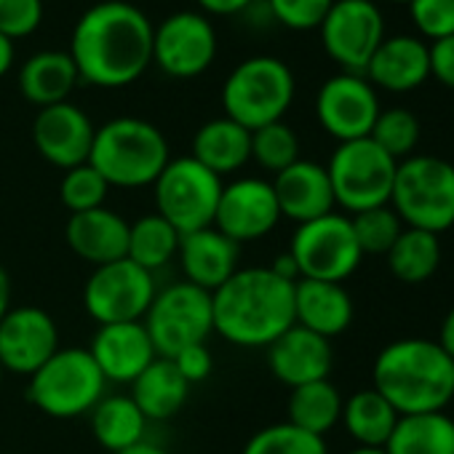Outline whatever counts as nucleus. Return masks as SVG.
Segmentation results:
<instances>
[{"mask_svg": "<svg viewBox=\"0 0 454 454\" xmlns=\"http://www.w3.org/2000/svg\"><path fill=\"white\" fill-rule=\"evenodd\" d=\"M153 33L147 14L123 0L86 9L70 41L81 81L99 89H123L139 81L153 65Z\"/></svg>", "mask_w": 454, "mask_h": 454, "instance_id": "nucleus-1", "label": "nucleus"}, {"mask_svg": "<svg viewBox=\"0 0 454 454\" xmlns=\"http://www.w3.org/2000/svg\"><path fill=\"white\" fill-rule=\"evenodd\" d=\"M214 332L239 348H268L294 326V284L270 268H239L211 294Z\"/></svg>", "mask_w": 454, "mask_h": 454, "instance_id": "nucleus-2", "label": "nucleus"}, {"mask_svg": "<svg viewBox=\"0 0 454 454\" xmlns=\"http://www.w3.org/2000/svg\"><path fill=\"white\" fill-rule=\"evenodd\" d=\"M372 382L398 414L443 411L454 398V358L433 340H395L377 353Z\"/></svg>", "mask_w": 454, "mask_h": 454, "instance_id": "nucleus-3", "label": "nucleus"}, {"mask_svg": "<svg viewBox=\"0 0 454 454\" xmlns=\"http://www.w3.org/2000/svg\"><path fill=\"white\" fill-rule=\"evenodd\" d=\"M168 142L158 126L142 118H113L97 129L89 163L105 176L110 187H147L166 163Z\"/></svg>", "mask_w": 454, "mask_h": 454, "instance_id": "nucleus-4", "label": "nucleus"}, {"mask_svg": "<svg viewBox=\"0 0 454 454\" xmlns=\"http://www.w3.org/2000/svg\"><path fill=\"white\" fill-rule=\"evenodd\" d=\"M390 206L406 227L446 233L454 227V163L435 155H411L398 163Z\"/></svg>", "mask_w": 454, "mask_h": 454, "instance_id": "nucleus-5", "label": "nucleus"}, {"mask_svg": "<svg viewBox=\"0 0 454 454\" xmlns=\"http://www.w3.org/2000/svg\"><path fill=\"white\" fill-rule=\"evenodd\" d=\"M294 102V73L276 57L244 59L222 86L224 118L257 131L268 123L284 121Z\"/></svg>", "mask_w": 454, "mask_h": 454, "instance_id": "nucleus-6", "label": "nucleus"}, {"mask_svg": "<svg viewBox=\"0 0 454 454\" xmlns=\"http://www.w3.org/2000/svg\"><path fill=\"white\" fill-rule=\"evenodd\" d=\"M107 380L86 348H59L27 385V401L49 417L75 419L91 414L105 398Z\"/></svg>", "mask_w": 454, "mask_h": 454, "instance_id": "nucleus-7", "label": "nucleus"}, {"mask_svg": "<svg viewBox=\"0 0 454 454\" xmlns=\"http://www.w3.org/2000/svg\"><path fill=\"white\" fill-rule=\"evenodd\" d=\"M398 160H393L369 137L340 142L329 158L326 174L334 190V203L350 214L387 206Z\"/></svg>", "mask_w": 454, "mask_h": 454, "instance_id": "nucleus-8", "label": "nucleus"}, {"mask_svg": "<svg viewBox=\"0 0 454 454\" xmlns=\"http://www.w3.org/2000/svg\"><path fill=\"white\" fill-rule=\"evenodd\" d=\"M155 214H160L179 236L214 224L222 195V176L211 174L192 155L171 158L153 182Z\"/></svg>", "mask_w": 454, "mask_h": 454, "instance_id": "nucleus-9", "label": "nucleus"}, {"mask_svg": "<svg viewBox=\"0 0 454 454\" xmlns=\"http://www.w3.org/2000/svg\"><path fill=\"white\" fill-rule=\"evenodd\" d=\"M142 324L155 345V353L160 358H171L190 345L206 342L214 332L211 294L187 281L171 284L163 292H155Z\"/></svg>", "mask_w": 454, "mask_h": 454, "instance_id": "nucleus-10", "label": "nucleus"}, {"mask_svg": "<svg viewBox=\"0 0 454 454\" xmlns=\"http://www.w3.org/2000/svg\"><path fill=\"white\" fill-rule=\"evenodd\" d=\"M289 254L300 268V278L332 284H342L345 278H350L364 260L353 236L350 216H342L337 211L297 224Z\"/></svg>", "mask_w": 454, "mask_h": 454, "instance_id": "nucleus-11", "label": "nucleus"}, {"mask_svg": "<svg viewBox=\"0 0 454 454\" xmlns=\"http://www.w3.org/2000/svg\"><path fill=\"white\" fill-rule=\"evenodd\" d=\"M155 297L153 273L142 270L131 260H118L94 268L83 286V308L99 324H131L142 321Z\"/></svg>", "mask_w": 454, "mask_h": 454, "instance_id": "nucleus-12", "label": "nucleus"}, {"mask_svg": "<svg viewBox=\"0 0 454 454\" xmlns=\"http://www.w3.org/2000/svg\"><path fill=\"white\" fill-rule=\"evenodd\" d=\"M318 30L332 62L353 75H364L369 59L385 41V20L374 0H334Z\"/></svg>", "mask_w": 454, "mask_h": 454, "instance_id": "nucleus-13", "label": "nucleus"}, {"mask_svg": "<svg viewBox=\"0 0 454 454\" xmlns=\"http://www.w3.org/2000/svg\"><path fill=\"white\" fill-rule=\"evenodd\" d=\"M216 57V33L203 14L176 12L153 33V62L168 78H198Z\"/></svg>", "mask_w": 454, "mask_h": 454, "instance_id": "nucleus-14", "label": "nucleus"}, {"mask_svg": "<svg viewBox=\"0 0 454 454\" xmlns=\"http://www.w3.org/2000/svg\"><path fill=\"white\" fill-rule=\"evenodd\" d=\"M281 222V208L268 179L241 176L231 184H222V195L214 214V227L231 241L249 244L260 241L276 231Z\"/></svg>", "mask_w": 454, "mask_h": 454, "instance_id": "nucleus-15", "label": "nucleus"}, {"mask_svg": "<svg viewBox=\"0 0 454 454\" xmlns=\"http://www.w3.org/2000/svg\"><path fill=\"white\" fill-rule=\"evenodd\" d=\"M377 89L353 73H340L329 78L316 97V118L329 137L337 142H353L372 134L380 115Z\"/></svg>", "mask_w": 454, "mask_h": 454, "instance_id": "nucleus-16", "label": "nucleus"}, {"mask_svg": "<svg viewBox=\"0 0 454 454\" xmlns=\"http://www.w3.org/2000/svg\"><path fill=\"white\" fill-rule=\"evenodd\" d=\"M57 350L59 329L43 308H12L0 321V366L4 372L33 377Z\"/></svg>", "mask_w": 454, "mask_h": 454, "instance_id": "nucleus-17", "label": "nucleus"}, {"mask_svg": "<svg viewBox=\"0 0 454 454\" xmlns=\"http://www.w3.org/2000/svg\"><path fill=\"white\" fill-rule=\"evenodd\" d=\"M91 118L73 102L51 105L38 110L33 123V142L43 160L67 171L81 163H89L94 145Z\"/></svg>", "mask_w": 454, "mask_h": 454, "instance_id": "nucleus-18", "label": "nucleus"}, {"mask_svg": "<svg viewBox=\"0 0 454 454\" xmlns=\"http://www.w3.org/2000/svg\"><path fill=\"white\" fill-rule=\"evenodd\" d=\"M107 382L131 385L155 358V345L142 321L99 326L86 348Z\"/></svg>", "mask_w": 454, "mask_h": 454, "instance_id": "nucleus-19", "label": "nucleus"}, {"mask_svg": "<svg viewBox=\"0 0 454 454\" xmlns=\"http://www.w3.org/2000/svg\"><path fill=\"white\" fill-rule=\"evenodd\" d=\"M268 366L278 382L294 390L308 382L329 380V372L334 366V350L326 337L294 324L276 342L268 345Z\"/></svg>", "mask_w": 454, "mask_h": 454, "instance_id": "nucleus-20", "label": "nucleus"}, {"mask_svg": "<svg viewBox=\"0 0 454 454\" xmlns=\"http://www.w3.org/2000/svg\"><path fill=\"white\" fill-rule=\"evenodd\" d=\"M176 257H179L184 281L214 294L227 278L236 276L241 247L211 224V227H203V231L184 233L179 239Z\"/></svg>", "mask_w": 454, "mask_h": 454, "instance_id": "nucleus-21", "label": "nucleus"}, {"mask_svg": "<svg viewBox=\"0 0 454 454\" xmlns=\"http://www.w3.org/2000/svg\"><path fill=\"white\" fill-rule=\"evenodd\" d=\"M364 78L374 89L406 94L430 78V46L417 35H385L369 59Z\"/></svg>", "mask_w": 454, "mask_h": 454, "instance_id": "nucleus-22", "label": "nucleus"}, {"mask_svg": "<svg viewBox=\"0 0 454 454\" xmlns=\"http://www.w3.org/2000/svg\"><path fill=\"white\" fill-rule=\"evenodd\" d=\"M270 184H273L281 216H286L297 224L326 216L337 206L326 166H321L316 160L300 158L297 163H292L289 168L276 174V179Z\"/></svg>", "mask_w": 454, "mask_h": 454, "instance_id": "nucleus-23", "label": "nucleus"}, {"mask_svg": "<svg viewBox=\"0 0 454 454\" xmlns=\"http://www.w3.org/2000/svg\"><path fill=\"white\" fill-rule=\"evenodd\" d=\"M67 247L94 268L126 260L129 254V222L113 208H91L70 214L65 227Z\"/></svg>", "mask_w": 454, "mask_h": 454, "instance_id": "nucleus-24", "label": "nucleus"}, {"mask_svg": "<svg viewBox=\"0 0 454 454\" xmlns=\"http://www.w3.org/2000/svg\"><path fill=\"white\" fill-rule=\"evenodd\" d=\"M294 324L326 340L353 324V300L342 284L300 278L294 284Z\"/></svg>", "mask_w": 454, "mask_h": 454, "instance_id": "nucleus-25", "label": "nucleus"}, {"mask_svg": "<svg viewBox=\"0 0 454 454\" xmlns=\"http://www.w3.org/2000/svg\"><path fill=\"white\" fill-rule=\"evenodd\" d=\"M190 155L216 176L236 174L252 160V131L224 115L206 121L192 137Z\"/></svg>", "mask_w": 454, "mask_h": 454, "instance_id": "nucleus-26", "label": "nucleus"}, {"mask_svg": "<svg viewBox=\"0 0 454 454\" xmlns=\"http://www.w3.org/2000/svg\"><path fill=\"white\" fill-rule=\"evenodd\" d=\"M81 83L78 67L70 51H38L20 70V91L27 102L43 107L70 102V94Z\"/></svg>", "mask_w": 454, "mask_h": 454, "instance_id": "nucleus-27", "label": "nucleus"}, {"mask_svg": "<svg viewBox=\"0 0 454 454\" xmlns=\"http://www.w3.org/2000/svg\"><path fill=\"white\" fill-rule=\"evenodd\" d=\"M131 401L139 406L145 419L163 422L179 414L190 395L187 380L176 372L171 358H155L134 382H131Z\"/></svg>", "mask_w": 454, "mask_h": 454, "instance_id": "nucleus-28", "label": "nucleus"}, {"mask_svg": "<svg viewBox=\"0 0 454 454\" xmlns=\"http://www.w3.org/2000/svg\"><path fill=\"white\" fill-rule=\"evenodd\" d=\"M387 454H454V419L443 411L401 414L387 443Z\"/></svg>", "mask_w": 454, "mask_h": 454, "instance_id": "nucleus-29", "label": "nucleus"}, {"mask_svg": "<svg viewBox=\"0 0 454 454\" xmlns=\"http://www.w3.org/2000/svg\"><path fill=\"white\" fill-rule=\"evenodd\" d=\"M398 411L374 390H358L353 393L345 403H342V417L340 422L345 425L348 435L358 443V446H372V449H385L395 422H398Z\"/></svg>", "mask_w": 454, "mask_h": 454, "instance_id": "nucleus-30", "label": "nucleus"}, {"mask_svg": "<svg viewBox=\"0 0 454 454\" xmlns=\"http://www.w3.org/2000/svg\"><path fill=\"white\" fill-rule=\"evenodd\" d=\"M147 419L131 395H105L91 409V433L107 451H121L145 438Z\"/></svg>", "mask_w": 454, "mask_h": 454, "instance_id": "nucleus-31", "label": "nucleus"}, {"mask_svg": "<svg viewBox=\"0 0 454 454\" xmlns=\"http://www.w3.org/2000/svg\"><path fill=\"white\" fill-rule=\"evenodd\" d=\"M385 260L401 284H425L441 265V236L417 231V227H403V233L395 239Z\"/></svg>", "mask_w": 454, "mask_h": 454, "instance_id": "nucleus-32", "label": "nucleus"}, {"mask_svg": "<svg viewBox=\"0 0 454 454\" xmlns=\"http://www.w3.org/2000/svg\"><path fill=\"white\" fill-rule=\"evenodd\" d=\"M342 403L345 401H342L337 385H332L329 380L308 382V385H300V387L292 390V395H289V419L286 422L324 438L340 422Z\"/></svg>", "mask_w": 454, "mask_h": 454, "instance_id": "nucleus-33", "label": "nucleus"}, {"mask_svg": "<svg viewBox=\"0 0 454 454\" xmlns=\"http://www.w3.org/2000/svg\"><path fill=\"white\" fill-rule=\"evenodd\" d=\"M179 233L160 216V214H142L137 222L129 224V254L134 265L147 273L166 268L179 252Z\"/></svg>", "mask_w": 454, "mask_h": 454, "instance_id": "nucleus-34", "label": "nucleus"}, {"mask_svg": "<svg viewBox=\"0 0 454 454\" xmlns=\"http://www.w3.org/2000/svg\"><path fill=\"white\" fill-rule=\"evenodd\" d=\"M369 139L382 147L393 160H406L414 155L417 142H419V121L411 110L406 107H390L380 110Z\"/></svg>", "mask_w": 454, "mask_h": 454, "instance_id": "nucleus-35", "label": "nucleus"}, {"mask_svg": "<svg viewBox=\"0 0 454 454\" xmlns=\"http://www.w3.org/2000/svg\"><path fill=\"white\" fill-rule=\"evenodd\" d=\"M241 454H329V446L321 435L300 430L292 422H278L257 430Z\"/></svg>", "mask_w": 454, "mask_h": 454, "instance_id": "nucleus-36", "label": "nucleus"}, {"mask_svg": "<svg viewBox=\"0 0 454 454\" xmlns=\"http://www.w3.org/2000/svg\"><path fill=\"white\" fill-rule=\"evenodd\" d=\"M350 224H353V236L358 241L361 254H387L406 227L390 203L350 214Z\"/></svg>", "mask_w": 454, "mask_h": 454, "instance_id": "nucleus-37", "label": "nucleus"}, {"mask_svg": "<svg viewBox=\"0 0 454 454\" xmlns=\"http://www.w3.org/2000/svg\"><path fill=\"white\" fill-rule=\"evenodd\" d=\"M252 160H257L265 171L281 174L292 163L300 160V139L292 126L284 121L268 123L252 131Z\"/></svg>", "mask_w": 454, "mask_h": 454, "instance_id": "nucleus-38", "label": "nucleus"}, {"mask_svg": "<svg viewBox=\"0 0 454 454\" xmlns=\"http://www.w3.org/2000/svg\"><path fill=\"white\" fill-rule=\"evenodd\" d=\"M107 192H110V184L91 163L67 168L59 182V200L70 214H81V211L105 206Z\"/></svg>", "mask_w": 454, "mask_h": 454, "instance_id": "nucleus-39", "label": "nucleus"}, {"mask_svg": "<svg viewBox=\"0 0 454 454\" xmlns=\"http://www.w3.org/2000/svg\"><path fill=\"white\" fill-rule=\"evenodd\" d=\"M411 25L430 43L454 35V0H409Z\"/></svg>", "mask_w": 454, "mask_h": 454, "instance_id": "nucleus-40", "label": "nucleus"}, {"mask_svg": "<svg viewBox=\"0 0 454 454\" xmlns=\"http://www.w3.org/2000/svg\"><path fill=\"white\" fill-rule=\"evenodd\" d=\"M334 0H268V14L289 30H316Z\"/></svg>", "mask_w": 454, "mask_h": 454, "instance_id": "nucleus-41", "label": "nucleus"}, {"mask_svg": "<svg viewBox=\"0 0 454 454\" xmlns=\"http://www.w3.org/2000/svg\"><path fill=\"white\" fill-rule=\"evenodd\" d=\"M43 22V0H0V35L20 41Z\"/></svg>", "mask_w": 454, "mask_h": 454, "instance_id": "nucleus-42", "label": "nucleus"}, {"mask_svg": "<svg viewBox=\"0 0 454 454\" xmlns=\"http://www.w3.org/2000/svg\"><path fill=\"white\" fill-rule=\"evenodd\" d=\"M171 364L187 380V385L203 382L211 374V369H214V358H211V350L206 348V342L190 345V348L179 350L176 356H171Z\"/></svg>", "mask_w": 454, "mask_h": 454, "instance_id": "nucleus-43", "label": "nucleus"}, {"mask_svg": "<svg viewBox=\"0 0 454 454\" xmlns=\"http://www.w3.org/2000/svg\"><path fill=\"white\" fill-rule=\"evenodd\" d=\"M430 75L446 89H454V35L430 43Z\"/></svg>", "mask_w": 454, "mask_h": 454, "instance_id": "nucleus-44", "label": "nucleus"}, {"mask_svg": "<svg viewBox=\"0 0 454 454\" xmlns=\"http://www.w3.org/2000/svg\"><path fill=\"white\" fill-rule=\"evenodd\" d=\"M254 0H198V6L206 14H216V17H231V14H241L247 12Z\"/></svg>", "mask_w": 454, "mask_h": 454, "instance_id": "nucleus-45", "label": "nucleus"}, {"mask_svg": "<svg viewBox=\"0 0 454 454\" xmlns=\"http://www.w3.org/2000/svg\"><path fill=\"white\" fill-rule=\"evenodd\" d=\"M270 270H273L278 278L289 281V284H297V281H300V268H297V262H294V257H292L289 252L278 254V257L273 260Z\"/></svg>", "mask_w": 454, "mask_h": 454, "instance_id": "nucleus-46", "label": "nucleus"}, {"mask_svg": "<svg viewBox=\"0 0 454 454\" xmlns=\"http://www.w3.org/2000/svg\"><path fill=\"white\" fill-rule=\"evenodd\" d=\"M446 353H449V358H454V308L446 313V318H443V324H441V332H438V340H435Z\"/></svg>", "mask_w": 454, "mask_h": 454, "instance_id": "nucleus-47", "label": "nucleus"}, {"mask_svg": "<svg viewBox=\"0 0 454 454\" xmlns=\"http://www.w3.org/2000/svg\"><path fill=\"white\" fill-rule=\"evenodd\" d=\"M12 310V281H9V273L0 265V321L4 316Z\"/></svg>", "mask_w": 454, "mask_h": 454, "instance_id": "nucleus-48", "label": "nucleus"}, {"mask_svg": "<svg viewBox=\"0 0 454 454\" xmlns=\"http://www.w3.org/2000/svg\"><path fill=\"white\" fill-rule=\"evenodd\" d=\"M115 454H168V451L160 443H153V441L142 438V441H137V443H131V446H126V449H121Z\"/></svg>", "mask_w": 454, "mask_h": 454, "instance_id": "nucleus-49", "label": "nucleus"}, {"mask_svg": "<svg viewBox=\"0 0 454 454\" xmlns=\"http://www.w3.org/2000/svg\"><path fill=\"white\" fill-rule=\"evenodd\" d=\"M12 65H14V41L0 35V78L12 70Z\"/></svg>", "mask_w": 454, "mask_h": 454, "instance_id": "nucleus-50", "label": "nucleus"}, {"mask_svg": "<svg viewBox=\"0 0 454 454\" xmlns=\"http://www.w3.org/2000/svg\"><path fill=\"white\" fill-rule=\"evenodd\" d=\"M348 454H387V451L385 449H372V446H356Z\"/></svg>", "mask_w": 454, "mask_h": 454, "instance_id": "nucleus-51", "label": "nucleus"}, {"mask_svg": "<svg viewBox=\"0 0 454 454\" xmlns=\"http://www.w3.org/2000/svg\"><path fill=\"white\" fill-rule=\"evenodd\" d=\"M4 374H6V372H4V366H0V385H4Z\"/></svg>", "mask_w": 454, "mask_h": 454, "instance_id": "nucleus-52", "label": "nucleus"}, {"mask_svg": "<svg viewBox=\"0 0 454 454\" xmlns=\"http://www.w3.org/2000/svg\"><path fill=\"white\" fill-rule=\"evenodd\" d=\"M390 4H409V0H390Z\"/></svg>", "mask_w": 454, "mask_h": 454, "instance_id": "nucleus-53", "label": "nucleus"}]
</instances>
